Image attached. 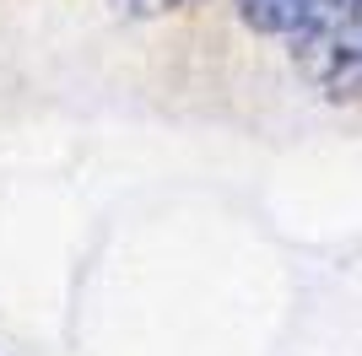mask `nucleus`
<instances>
[{"label":"nucleus","instance_id":"1","mask_svg":"<svg viewBox=\"0 0 362 356\" xmlns=\"http://www.w3.org/2000/svg\"><path fill=\"white\" fill-rule=\"evenodd\" d=\"M243 22L255 32H281V38H303L319 22H330L341 11V0H238Z\"/></svg>","mask_w":362,"mask_h":356},{"label":"nucleus","instance_id":"2","mask_svg":"<svg viewBox=\"0 0 362 356\" xmlns=\"http://www.w3.org/2000/svg\"><path fill=\"white\" fill-rule=\"evenodd\" d=\"M141 11H168V6H184V0H136Z\"/></svg>","mask_w":362,"mask_h":356}]
</instances>
